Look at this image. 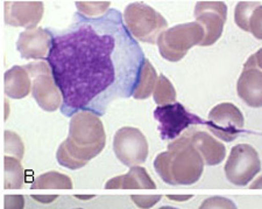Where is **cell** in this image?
I'll use <instances>...</instances> for the list:
<instances>
[{
    "label": "cell",
    "instance_id": "6da1fadb",
    "mask_svg": "<svg viewBox=\"0 0 262 209\" xmlns=\"http://www.w3.org/2000/svg\"><path fill=\"white\" fill-rule=\"evenodd\" d=\"M47 63L62 95L61 112L103 116L110 104L128 98L138 83L145 54L116 8L88 18L75 13L63 29H49Z\"/></svg>",
    "mask_w": 262,
    "mask_h": 209
},
{
    "label": "cell",
    "instance_id": "7a4b0ae2",
    "mask_svg": "<svg viewBox=\"0 0 262 209\" xmlns=\"http://www.w3.org/2000/svg\"><path fill=\"white\" fill-rule=\"evenodd\" d=\"M62 144L76 160L89 163L101 153L106 145L103 122L92 112H76L70 119L69 135Z\"/></svg>",
    "mask_w": 262,
    "mask_h": 209
},
{
    "label": "cell",
    "instance_id": "3957f363",
    "mask_svg": "<svg viewBox=\"0 0 262 209\" xmlns=\"http://www.w3.org/2000/svg\"><path fill=\"white\" fill-rule=\"evenodd\" d=\"M169 167L176 185L190 186L200 180L204 172L202 156L190 142L189 136H181L168 145Z\"/></svg>",
    "mask_w": 262,
    "mask_h": 209
},
{
    "label": "cell",
    "instance_id": "277c9868",
    "mask_svg": "<svg viewBox=\"0 0 262 209\" xmlns=\"http://www.w3.org/2000/svg\"><path fill=\"white\" fill-rule=\"evenodd\" d=\"M122 20L135 40L154 45L168 27L164 16L145 3H130L125 7Z\"/></svg>",
    "mask_w": 262,
    "mask_h": 209
},
{
    "label": "cell",
    "instance_id": "5b68a950",
    "mask_svg": "<svg viewBox=\"0 0 262 209\" xmlns=\"http://www.w3.org/2000/svg\"><path fill=\"white\" fill-rule=\"evenodd\" d=\"M204 37V29L197 23L180 24L168 28L158 37L159 52L170 62H179L193 46L200 45Z\"/></svg>",
    "mask_w": 262,
    "mask_h": 209
},
{
    "label": "cell",
    "instance_id": "8992f818",
    "mask_svg": "<svg viewBox=\"0 0 262 209\" xmlns=\"http://www.w3.org/2000/svg\"><path fill=\"white\" fill-rule=\"evenodd\" d=\"M32 80V95L37 105L48 112L56 111L62 105V95L55 83L47 61L39 60L24 66Z\"/></svg>",
    "mask_w": 262,
    "mask_h": 209
},
{
    "label": "cell",
    "instance_id": "52a82bcc",
    "mask_svg": "<svg viewBox=\"0 0 262 209\" xmlns=\"http://www.w3.org/2000/svg\"><path fill=\"white\" fill-rule=\"evenodd\" d=\"M225 176L235 186H247L261 170L259 153L248 144H239L232 147L225 164Z\"/></svg>",
    "mask_w": 262,
    "mask_h": 209
},
{
    "label": "cell",
    "instance_id": "ba28073f",
    "mask_svg": "<svg viewBox=\"0 0 262 209\" xmlns=\"http://www.w3.org/2000/svg\"><path fill=\"white\" fill-rule=\"evenodd\" d=\"M158 129L162 140H174L191 125H205V121L195 113L189 112L181 103L158 106L154 110Z\"/></svg>",
    "mask_w": 262,
    "mask_h": 209
},
{
    "label": "cell",
    "instance_id": "9c48e42d",
    "mask_svg": "<svg viewBox=\"0 0 262 209\" xmlns=\"http://www.w3.org/2000/svg\"><path fill=\"white\" fill-rule=\"evenodd\" d=\"M113 151L121 164L127 167L140 166L147 160L149 153L146 136L132 126H124L113 137Z\"/></svg>",
    "mask_w": 262,
    "mask_h": 209
},
{
    "label": "cell",
    "instance_id": "30bf717a",
    "mask_svg": "<svg viewBox=\"0 0 262 209\" xmlns=\"http://www.w3.org/2000/svg\"><path fill=\"white\" fill-rule=\"evenodd\" d=\"M205 125L214 137L224 142H233L244 131L245 118L233 103H221L211 110Z\"/></svg>",
    "mask_w": 262,
    "mask_h": 209
},
{
    "label": "cell",
    "instance_id": "8fae6325",
    "mask_svg": "<svg viewBox=\"0 0 262 209\" xmlns=\"http://www.w3.org/2000/svg\"><path fill=\"white\" fill-rule=\"evenodd\" d=\"M193 15L204 29L200 46L206 47L215 44L222 36L227 19V5L223 2H200L196 4Z\"/></svg>",
    "mask_w": 262,
    "mask_h": 209
},
{
    "label": "cell",
    "instance_id": "7c38bea8",
    "mask_svg": "<svg viewBox=\"0 0 262 209\" xmlns=\"http://www.w3.org/2000/svg\"><path fill=\"white\" fill-rule=\"evenodd\" d=\"M261 69V49H259L248 58L236 83L238 96L251 108H261L262 105Z\"/></svg>",
    "mask_w": 262,
    "mask_h": 209
},
{
    "label": "cell",
    "instance_id": "4fadbf2b",
    "mask_svg": "<svg viewBox=\"0 0 262 209\" xmlns=\"http://www.w3.org/2000/svg\"><path fill=\"white\" fill-rule=\"evenodd\" d=\"M4 8V19L7 25L26 29L36 28L45 11L42 2H6Z\"/></svg>",
    "mask_w": 262,
    "mask_h": 209
},
{
    "label": "cell",
    "instance_id": "5bb4252c",
    "mask_svg": "<svg viewBox=\"0 0 262 209\" xmlns=\"http://www.w3.org/2000/svg\"><path fill=\"white\" fill-rule=\"evenodd\" d=\"M50 46H52V36L49 29L42 27L21 32L16 41V49L21 58L35 60V61L47 59Z\"/></svg>",
    "mask_w": 262,
    "mask_h": 209
},
{
    "label": "cell",
    "instance_id": "9a60e30c",
    "mask_svg": "<svg viewBox=\"0 0 262 209\" xmlns=\"http://www.w3.org/2000/svg\"><path fill=\"white\" fill-rule=\"evenodd\" d=\"M198 153L202 156L204 165L215 166L223 163L226 157V147L213 136L204 131H196L188 135Z\"/></svg>",
    "mask_w": 262,
    "mask_h": 209
},
{
    "label": "cell",
    "instance_id": "2e32d148",
    "mask_svg": "<svg viewBox=\"0 0 262 209\" xmlns=\"http://www.w3.org/2000/svg\"><path fill=\"white\" fill-rule=\"evenodd\" d=\"M262 3L239 2L235 6L234 20L239 28L254 35L256 39L262 37Z\"/></svg>",
    "mask_w": 262,
    "mask_h": 209
},
{
    "label": "cell",
    "instance_id": "e0dca14e",
    "mask_svg": "<svg viewBox=\"0 0 262 209\" xmlns=\"http://www.w3.org/2000/svg\"><path fill=\"white\" fill-rule=\"evenodd\" d=\"M106 189H155L156 183L142 166H132L126 174L118 176L105 183Z\"/></svg>",
    "mask_w": 262,
    "mask_h": 209
},
{
    "label": "cell",
    "instance_id": "ac0fdd59",
    "mask_svg": "<svg viewBox=\"0 0 262 209\" xmlns=\"http://www.w3.org/2000/svg\"><path fill=\"white\" fill-rule=\"evenodd\" d=\"M4 91L12 100H23L32 91L31 76L24 66H13L4 75Z\"/></svg>",
    "mask_w": 262,
    "mask_h": 209
},
{
    "label": "cell",
    "instance_id": "d6986e66",
    "mask_svg": "<svg viewBox=\"0 0 262 209\" xmlns=\"http://www.w3.org/2000/svg\"><path fill=\"white\" fill-rule=\"evenodd\" d=\"M158 74L155 68L151 65L148 59H145L142 62L140 72H139L138 83L133 91V97L135 100H147L154 91Z\"/></svg>",
    "mask_w": 262,
    "mask_h": 209
},
{
    "label": "cell",
    "instance_id": "ffe728a7",
    "mask_svg": "<svg viewBox=\"0 0 262 209\" xmlns=\"http://www.w3.org/2000/svg\"><path fill=\"white\" fill-rule=\"evenodd\" d=\"M4 187L6 189H20L25 182V169L21 161L14 157L5 156L4 158Z\"/></svg>",
    "mask_w": 262,
    "mask_h": 209
},
{
    "label": "cell",
    "instance_id": "44dd1931",
    "mask_svg": "<svg viewBox=\"0 0 262 209\" xmlns=\"http://www.w3.org/2000/svg\"><path fill=\"white\" fill-rule=\"evenodd\" d=\"M71 179L56 170L43 173L33 181L32 189H73Z\"/></svg>",
    "mask_w": 262,
    "mask_h": 209
},
{
    "label": "cell",
    "instance_id": "7402d4cb",
    "mask_svg": "<svg viewBox=\"0 0 262 209\" xmlns=\"http://www.w3.org/2000/svg\"><path fill=\"white\" fill-rule=\"evenodd\" d=\"M153 97L158 106L172 104L176 102V90L166 75L161 74L158 78L153 91Z\"/></svg>",
    "mask_w": 262,
    "mask_h": 209
},
{
    "label": "cell",
    "instance_id": "603a6c76",
    "mask_svg": "<svg viewBox=\"0 0 262 209\" xmlns=\"http://www.w3.org/2000/svg\"><path fill=\"white\" fill-rule=\"evenodd\" d=\"M4 151L6 156L14 157L18 160H23L25 155V145L18 134L6 130L4 132Z\"/></svg>",
    "mask_w": 262,
    "mask_h": 209
},
{
    "label": "cell",
    "instance_id": "cb8c5ba5",
    "mask_svg": "<svg viewBox=\"0 0 262 209\" xmlns=\"http://www.w3.org/2000/svg\"><path fill=\"white\" fill-rule=\"evenodd\" d=\"M76 8L78 13L88 18H97L106 13L110 10V2H76Z\"/></svg>",
    "mask_w": 262,
    "mask_h": 209
},
{
    "label": "cell",
    "instance_id": "d4e9b609",
    "mask_svg": "<svg viewBox=\"0 0 262 209\" xmlns=\"http://www.w3.org/2000/svg\"><path fill=\"white\" fill-rule=\"evenodd\" d=\"M154 168L158 176L162 179V180L168 183V185L175 186V182L172 180L170 174V167H169V159H168V152L164 151L159 153L154 159Z\"/></svg>",
    "mask_w": 262,
    "mask_h": 209
},
{
    "label": "cell",
    "instance_id": "484cf974",
    "mask_svg": "<svg viewBox=\"0 0 262 209\" xmlns=\"http://www.w3.org/2000/svg\"><path fill=\"white\" fill-rule=\"evenodd\" d=\"M56 159H57V163L60 164L62 167H66V168H69V169H79L85 166L88 163L85 161H79V160H76L75 158L71 157L68 151L66 150L64 145L61 144L60 146L57 148V152H56Z\"/></svg>",
    "mask_w": 262,
    "mask_h": 209
},
{
    "label": "cell",
    "instance_id": "4316f807",
    "mask_svg": "<svg viewBox=\"0 0 262 209\" xmlns=\"http://www.w3.org/2000/svg\"><path fill=\"white\" fill-rule=\"evenodd\" d=\"M198 209H238V207L233 200L215 195L204 200Z\"/></svg>",
    "mask_w": 262,
    "mask_h": 209
},
{
    "label": "cell",
    "instance_id": "83f0119b",
    "mask_svg": "<svg viewBox=\"0 0 262 209\" xmlns=\"http://www.w3.org/2000/svg\"><path fill=\"white\" fill-rule=\"evenodd\" d=\"M133 202L141 209H149L161 201L162 195H132Z\"/></svg>",
    "mask_w": 262,
    "mask_h": 209
},
{
    "label": "cell",
    "instance_id": "f1b7e54d",
    "mask_svg": "<svg viewBox=\"0 0 262 209\" xmlns=\"http://www.w3.org/2000/svg\"><path fill=\"white\" fill-rule=\"evenodd\" d=\"M25 198L23 195H6L4 200V209H24Z\"/></svg>",
    "mask_w": 262,
    "mask_h": 209
},
{
    "label": "cell",
    "instance_id": "f546056e",
    "mask_svg": "<svg viewBox=\"0 0 262 209\" xmlns=\"http://www.w3.org/2000/svg\"><path fill=\"white\" fill-rule=\"evenodd\" d=\"M32 198L37 202L41 203H52L56 200L57 195H32Z\"/></svg>",
    "mask_w": 262,
    "mask_h": 209
},
{
    "label": "cell",
    "instance_id": "4dcf8cb0",
    "mask_svg": "<svg viewBox=\"0 0 262 209\" xmlns=\"http://www.w3.org/2000/svg\"><path fill=\"white\" fill-rule=\"evenodd\" d=\"M192 195H167V199L172 200V201H177V202H184V201H189L190 199H192Z\"/></svg>",
    "mask_w": 262,
    "mask_h": 209
},
{
    "label": "cell",
    "instance_id": "1f68e13d",
    "mask_svg": "<svg viewBox=\"0 0 262 209\" xmlns=\"http://www.w3.org/2000/svg\"><path fill=\"white\" fill-rule=\"evenodd\" d=\"M75 198H77L79 200H83V201H88V200L94 199L95 195H81V194H77V195H75Z\"/></svg>",
    "mask_w": 262,
    "mask_h": 209
},
{
    "label": "cell",
    "instance_id": "d6a6232c",
    "mask_svg": "<svg viewBox=\"0 0 262 209\" xmlns=\"http://www.w3.org/2000/svg\"><path fill=\"white\" fill-rule=\"evenodd\" d=\"M8 116H10V105H8V102L5 101V121H7Z\"/></svg>",
    "mask_w": 262,
    "mask_h": 209
},
{
    "label": "cell",
    "instance_id": "836d02e7",
    "mask_svg": "<svg viewBox=\"0 0 262 209\" xmlns=\"http://www.w3.org/2000/svg\"><path fill=\"white\" fill-rule=\"evenodd\" d=\"M159 209H180V208H176V207H172V206H163V207L159 208Z\"/></svg>",
    "mask_w": 262,
    "mask_h": 209
},
{
    "label": "cell",
    "instance_id": "e575fe53",
    "mask_svg": "<svg viewBox=\"0 0 262 209\" xmlns=\"http://www.w3.org/2000/svg\"><path fill=\"white\" fill-rule=\"evenodd\" d=\"M75 209H83V208H75Z\"/></svg>",
    "mask_w": 262,
    "mask_h": 209
}]
</instances>
